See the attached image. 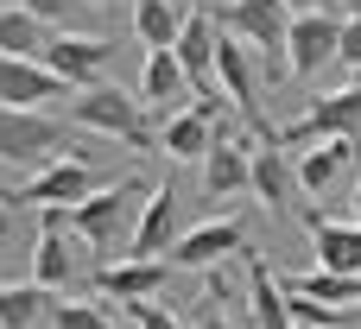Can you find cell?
Returning <instances> with one entry per match:
<instances>
[{"instance_id": "6da1fadb", "label": "cell", "mask_w": 361, "mask_h": 329, "mask_svg": "<svg viewBox=\"0 0 361 329\" xmlns=\"http://www.w3.org/2000/svg\"><path fill=\"white\" fill-rule=\"evenodd\" d=\"M146 178H121V184H102L95 197H82L70 209V235L82 247H95L102 260H127V241H133V222H140V203H146Z\"/></svg>"}, {"instance_id": "7a4b0ae2", "label": "cell", "mask_w": 361, "mask_h": 329, "mask_svg": "<svg viewBox=\"0 0 361 329\" xmlns=\"http://www.w3.org/2000/svg\"><path fill=\"white\" fill-rule=\"evenodd\" d=\"M63 114H70V127H82V133H108V139H121V146H133V152H159L152 108H146L140 95H127V89H108V82L76 89Z\"/></svg>"}, {"instance_id": "3957f363", "label": "cell", "mask_w": 361, "mask_h": 329, "mask_svg": "<svg viewBox=\"0 0 361 329\" xmlns=\"http://www.w3.org/2000/svg\"><path fill=\"white\" fill-rule=\"evenodd\" d=\"M216 19H222V32H235V38L260 57L267 82L286 76V32H292V6H286V0H222Z\"/></svg>"}, {"instance_id": "277c9868", "label": "cell", "mask_w": 361, "mask_h": 329, "mask_svg": "<svg viewBox=\"0 0 361 329\" xmlns=\"http://www.w3.org/2000/svg\"><path fill=\"white\" fill-rule=\"evenodd\" d=\"M336 51H343V13H330V6L292 13V32H286V76L311 82L317 70L336 63Z\"/></svg>"}, {"instance_id": "5b68a950", "label": "cell", "mask_w": 361, "mask_h": 329, "mask_svg": "<svg viewBox=\"0 0 361 329\" xmlns=\"http://www.w3.org/2000/svg\"><path fill=\"white\" fill-rule=\"evenodd\" d=\"M63 159V120L51 108H0V165Z\"/></svg>"}, {"instance_id": "8992f818", "label": "cell", "mask_w": 361, "mask_h": 329, "mask_svg": "<svg viewBox=\"0 0 361 329\" xmlns=\"http://www.w3.org/2000/svg\"><path fill=\"white\" fill-rule=\"evenodd\" d=\"M279 146H317V139H361V82L349 89H330V95H317L286 133H273Z\"/></svg>"}, {"instance_id": "52a82bcc", "label": "cell", "mask_w": 361, "mask_h": 329, "mask_svg": "<svg viewBox=\"0 0 361 329\" xmlns=\"http://www.w3.org/2000/svg\"><path fill=\"white\" fill-rule=\"evenodd\" d=\"M38 63H51V70L70 82V95H76V89H95V82L108 76L114 38H102V32H51V44H44Z\"/></svg>"}, {"instance_id": "ba28073f", "label": "cell", "mask_w": 361, "mask_h": 329, "mask_svg": "<svg viewBox=\"0 0 361 329\" xmlns=\"http://www.w3.org/2000/svg\"><path fill=\"white\" fill-rule=\"evenodd\" d=\"M102 190V178L82 165V159H51V165H38L19 190H13V203H32V209H76L82 197H95Z\"/></svg>"}, {"instance_id": "9c48e42d", "label": "cell", "mask_w": 361, "mask_h": 329, "mask_svg": "<svg viewBox=\"0 0 361 329\" xmlns=\"http://www.w3.org/2000/svg\"><path fill=\"white\" fill-rule=\"evenodd\" d=\"M241 190H254V146L222 127L216 146L203 152V197L209 203H235Z\"/></svg>"}, {"instance_id": "30bf717a", "label": "cell", "mask_w": 361, "mask_h": 329, "mask_svg": "<svg viewBox=\"0 0 361 329\" xmlns=\"http://www.w3.org/2000/svg\"><path fill=\"white\" fill-rule=\"evenodd\" d=\"M216 89L228 95V108H235V114L260 120V57H254L235 32H222V38H216Z\"/></svg>"}, {"instance_id": "8fae6325", "label": "cell", "mask_w": 361, "mask_h": 329, "mask_svg": "<svg viewBox=\"0 0 361 329\" xmlns=\"http://www.w3.org/2000/svg\"><path fill=\"white\" fill-rule=\"evenodd\" d=\"M235 254H247V228H241V216H222V222L184 228L178 247H171L165 260H171V266H197V273H209V266H222V260H235Z\"/></svg>"}, {"instance_id": "7c38bea8", "label": "cell", "mask_w": 361, "mask_h": 329, "mask_svg": "<svg viewBox=\"0 0 361 329\" xmlns=\"http://www.w3.org/2000/svg\"><path fill=\"white\" fill-rule=\"evenodd\" d=\"M76 279V254H70V209H38V241H32V285L63 292Z\"/></svg>"}, {"instance_id": "4fadbf2b", "label": "cell", "mask_w": 361, "mask_h": 329, "mask_svg": "<svg viewBox=\"0 0 361 329\" xmlns=\"http://www.w3.org/2000/svg\"><path fill=\"white\" fill-rule=\"evenodd\" d=\"M63 95H70V82L51 63H38V57H0V108H51Z\"/></svg>"}, {"instance_id": "5bb4252c", "label": "cell", "mask_w": 361, "mask_h": 329, "mask_svg": "<svg viewBox=\"0 0 361 329\" xmlns=\"http://www.w3.org/2000/svg\"><path fill=\"white\" fill-rule=\"evenodd\" d=\"M178 190L165 184V190H152L146 203H140V222H133V241H127V260H165L171 247H178Z\"/></svg>"}, {"instance_id": "9a60e30c", "label": "cell", "mask_w": 361, "mask_h": 329, "mask_svg": "<svg viewBox=\"0 0 361 329\" xmlns=\"http://www.w3.org/2000/svg\"><path fill=\"white\" fill-rule=\"evenodd\" d=\"M298 222H305V235H311L324 273L361 279V222H330V216H317V209H305Z\"/></svg>"}, {"instance_id": "2e32d148", "label": "cell", "mask_w": 361, "mask_h": 329, "mask_svg": "<svg viewBox=\"0 0 361 329\" xmlns=\"http://www.w3.org/2000/svg\"><path fill=\"white\" fill-rule=\"evenodd\" d=\"M165 273H171V260H108L95 273V298H114V304L159 298L165 292Z\"/></svg>"}, {"instance_id": "e0dca14e", "label": "cell", "mask_w": 361, "mask_h": 329, "mask_svg": "<svg viewBox=\"0 0 361 329\" xmlns=\"http://www.w3.org/2000/svg\"><path fill=\"white\" fill-rule=\"evenodd\" d=\"M190 76H184V63H178V51H146V70H140V101L146 108H159V114H178V108H190Z\"/></svg>"}, {"instance_id": "ac0fdd59", "label": "cell", "mask_w": 361, "mask_h": 329, "mask_svg": "<svg viewBox=\"0 0 361 329\" xmlns=\"http://www.w3.org/2000/svg\"><path fill=\"white\" fill-rule=\"evenodd\" d=\"M254 197L267 209H298V159L279 139L254 146Z\"/></svg>"}, {"instance_id": "d6986e66", "label": "cell", "mask_w": 361, "mask_h": 329, "mask_svg": "<svg viewBox=\"0 0 361 329\" xmlns=\"http://www.w3.org/2000/svg\"><path fill=\"white\" fill-rule=\"evenodd\" d=\"M349 165H361V159H355V139H317V146L298 152V190L330 197V190L349 178Z\"/></svg>"}, {"instance_id": "ffe728a7", "label": "cell", "mask_w": 361, "mask_h": 329, "mask_svg": "<svg viewBox=\"0 0 361 329\" xmlns=\"http://www.w3.org/2000/svg\"><path fill=\"white\" fill-rule=\"evenodd\" d=\"M216 38H222V32H216V19H209V13H190V19H184V32H178V44H171L197 95H203V89H216Z\"/></svg>"}, {"instance_id": "44dd1931", "label": "cell", "mask_w": 361, "mask_h": 329, "mask_svg": "<svg viewBox=\"0 0 361 329\" xmlns=\"http://www.w3.org/2000/svg\"><path fill=\"white\" fill-rule=\"evenodd\" d=\"M190 13H197V0H133V32L146 51H171Z\"/></svg>"}, {"instance_id": "7402d4cb", "label": "cell", "mask_w": 361, "mask_h": 329, "mask_svg": "<svg viewBox=\"0 0 361 329\" xmlns=\"http://www.w3.org/2000/svg\"><path fill=\"white\" fill-rule=\"evenodd\" d=\"M247 311H254L260 329H292V292H286V279H273L254 254H247Z\"/></svg>"}, {"instance_id": "603a6c76", "label": "cell", "mask_w": 361, "mask_h": 329, "mask_svg": "<svg viewBox=\"0 0 361 329\" xmlns=\"http://www.w3.org/2000/svg\"><path fill=\"white\" fill-rule=\"evenodd\" d=\"M57 25H44L32 6H0V57H44Z\"/></svg>"}, {"instance_id": "cb8c5ba5", "label": "cell", "mask_w": 361, "mask_h": 329, "mask_svg": "<svg viewBox=\"0 0 361 329\" xmlns=\"http://www.w3.org/2000/svg\"><path fill=\"white\" fill-rule=\"evenodd\" d=\"M286 292H292V298H317V304H361V279L324 273V266H311V273L286 279Z\"/></svg>"}, {"instance_id": "d4e9b609", "label": "cell", "mask_w": 361, "mask_h": 329, "mask_svg": "<svg viewBox=\"0 0 361 329\" xmlns=\"http://www.w3.org/2000/svg\"><path fill=\"white\" fill-rule=\"evenodd\" d=\"M44 311V285H0V329H32Z\"/></svg>"}, {"instance_id": "484cf974", "label": "cell", "mask_w": 361, "mask_h": 329, "mask_svg": "<svg viewBox=\"0 0 361 329\" xmlns=\"http://www.w3.org/2000/svg\"><path fill=\"white\" fill-rule=\"evenodd\" d=\"M51 323L57 329H114V317L102 311V298H76V304H57Z\"/></svg>"}, {"instance_id": "4316f807", "label": "cell", "mask_w": 361, "mask_h": 329, "mask_svg": "<svg viewBox=\"0 0 361 329\" xmlns=\"http://www.w3.org/2000/svg\"><path fill=\"white\" fill-rule=\"evenodd\" d=\"M336 63H343L349 76H361V6L343 13V51H336Z\"/></svg>"}, {"instance_id": "83f0119b", "label": "cell", "mask_w": 361, "mask_h": 329, "mask_svg": "<svg viewBox=\"0 0 361 329\" xmlns=\"http://www.w3.org/2000/svg\"><path fill=\"white\" fill-rule=\"evenodd\" d=\"M127 311H133V323H140V329H190L184 317H171L159 298H140V304H127Z\"/></svg>"}, {"instance_id": "f1b7e54d", "label": "cell", "mask_w": 361, "mask_h": 329, "mask_svg": "<svg viewBox=\"0 0 361 329\" xmlns=\"http://www.w3.org/2000/svg\"><path fill=\"white\" fill-rule=\"evenodd\" d=\"M25 6H32L44 25H57V32H76L70 19H76V6H89V0H25Z\"/></svg>"}, {"instance_id": "f546056e", "label": "cell", "mask_w": 361, "mask_h": 329, "mask_svg": "<svg viewBox=\"0 0 361 329\" xmlns=\"http://www.w3.org/2000/svg\"><path fill=\"white\" fill-rule=\"evenodd\" d=\"M190 329H235V323L222 317V304H216V298H203V317H197Z\"/></svg>"}, {"instance_id": "4dcf8cb0", "label": "cell", "mask_w": 361, "mask_h": 329, "mask_svg": "<svg viewBox=\"0 0 361 329\" xmlns=\"http://www.w3.org/2000/svg\"><path fill=\"white\" fill-rule=\"evenodd\" d=\"M13 209H19V203H13V197H0V247H6V235H13Z\"/></svg>"}, {"instance_id": "1f68e13d", "label": "cell", "mask_w": 361, "mask_h": 329, "mask_svg": "<svg viewBox=\"0 0 361 329\" xmlns=\"http://www.w3.org/2000/svg\"><path fill=\"white\" fill-rule=\"evenodd\" d=\"M286 6H292V13H305V6H324V0H286Z\"/></svg>"}, {"instance_id": "d6a6232c", "label": "cell", "mask_w": 361, "mask_h": 329, "mask_svg": "<svg viewBox=\"0 0 361 329\" xmlns=\"http://www.w3.org/2000/svg\"><path fill=\"white\" fill-rule=\"evenodd\" d=\"M349 222H361V184H355V216H349Z\"/></svg>"}, {"instance_id": "836d02e7", "label": "cell", "mask_w": 361, "mask_h": 329, "mask_svg": "<svg viewBox=\"0 0 361 329\" xmlns=\"http://www.w3.org/2000/svg\"><path fill=\"white\" fill-rule=\"evenodd\" d=\"M0 6H25V0H0Z\"/></svg>"}, {"instance_id": "e575fe53", "label": "cell", "mask_w": 361, "mask_h": 329, "mask_svg": "<svg viewBox=\"0 0 361 329\" xmlns=\"http://www.w3.org/2000/svg\"><path fill=\"white\" fill-rule=\"evenodd\" d=\"M89 6H114V0H89Z\"/></svg>"}, {"instance_id": "d590c367", "label": "cell", "mask_w": 361, "mask_h": 329, "mask_svg": "<svg viewBox=\"0 0 361 329\" xmlns=\"http://www.w3.org/2000/svg\"><path fill=\"white\" fill-rule=\"evenodd\" d=\"M292 329H311V323H292Z\"/></svg>"}, {"instance_id": "8d00e7d4", "label": "cell", "mask_w": 361, "mask_h": 329, "mask_svg": "<svg viewBox=\"0 0 361 329\" xmlns=\"http://www.w3.org/2000/svg\"><path fill=\"white\" fill-rule=\"evenodd\" d=\"M355 159H361V139H355Z\"/></svg>"}, {"instance_id": "74e56055", "label": "cell", "mask_w": 361, "mask_h": 329, "mask_svg": "<svg viewBox=\"0 0 361 329\" xmlns=\"http://www.w3.org/2000/svg\"><path fill=\"white\" fill-rule=\"evenodd\" d=\"M355 82H361V76H355Z\"/></svg>"}]
</instances>
